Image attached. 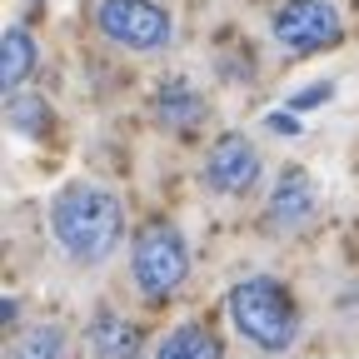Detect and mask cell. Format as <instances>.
<instances>
[{
	"mask_svg": "<svg viewBox=\"0 0 359 359\" xmlns=\"http://www.w3.org/2000/svg\"><path fill=\"white\" fill-rule=\"evenodd\" d=\"M344 35V20L330 0H285L275 11V40L294 55H314V50H330Z\"/></svg>",
	"mask_w": 359,
	"mask_h": 359,
	"instance_id": "277c9868",
	"label": "cell"
},
{
	"mask_svg": "<svg viewBox=\"0 0 359 359\" xmlns=\"http://www.w3.org/2000/svg\"><path fill=\"white\" fill-rule=\"evenodd\" d=\"M320 100H330V85H309L304 95H294V100H290V110H304V105H320Z\"/></svg>",
	"mask_w": 359,
	"mask_h": 359,
	"instance_id": "5bb4252c",
	"label": "cell"
},
{
	"mask_svg": "<svg viewBox=\"0 0 359 359\" xmlns=\"http://www.w3.org/2000/svg\"><path fill=\"white\" fill-rule=\"evenodd\" d=\"M11 359H70V339L55 325H35L11 344Z\"/></svg>",
	"mask_w": 359,
	"mask_h": 359,
	"instance_id": "7c38bea8",
	"label": "cell"
},
{
	"mask_svg": "<svg viewBox=\"0 0 359 359\" xmlns=\"http://www.w3.org/2000/svg\"><path fill=\"white\" fill-rule=\"evenodd\" d=\"M205 180L219 195H245L259 180V150L245 135H219V145L210 150V165H205Z\"/></svg>",
	"mask_w": 359,
	"mask_h": 359,
	"instance_id": "8992f818",
	"label": "cell"
},
{
	"mask_svg": "<svg viewBox=\"0 0 359 359\" xmlns=\"http://www.w3.org/2000/svg\"><path fill=\"white\" fill-rule=\"evenodd\" d=\"M95 20L125 50H160V45H170V15L155 0H100Z\"/></svg>",
	"mask_w": 359,
	"mask_h": 359,
	"instance_id": "5b68a950",
	"label": "cell"
},
{
	"mask_svg": "<svg viewBox=\"0 0 359 359\" xmlns=\"http://www.w3.org/2000/svg\"><path fill=\"white\" fill-rule=\"evenodd\" d=\"M90 349H95V359H140V330L125 314L100 309L90 320Z\"/></svg>",
	"mask_w": 359,
	"mask_h": 359,
	"instance_id": "52a82bcc",
	"label": "cell"
},
{
	"mask_svg": "<svg viewBox=\"0 0 359 359\" xmlns=\"http://www.w3.org/2000/svg\"><path fill=\"white\" fill-rule=\"evenodd\" d=\"M130 264H135V285H140L150 299H160V294L180 290V280H185V269H190V255H185V240H180L175 224L150 219L145 230L135 235Z\"/></svg>",
	"mask_w": 359,
	"mask_h": 359,
	"instance_id": "3957f363",
	"label": "cell"
},
{
	"mask_svg": "<svg viewBox=\"0 0 359 359\" xmlns=\"http://www.w3.org/2000/svg\"><path fill=\"white\" fill-rule=\"evenodd\" d=\"M309 210H314L309 175H304V170H285L280 185H275V195H269V219H275V224H299Z\"/></svg>",
	"mask_w": 359,
	"mask_h": 359,
	"instance_id": "ba28073f",
	"label": "cell"
},
{
	"mask_svg": "<svg viewBox=\"0 0 359 359\" xmlns=\"http://www.w3.org/2000/svg\"><path fill=\"white\" fill-rule=\"evenodd\" d=\"M155 359H219V339L205 325H180L160 339Z\"/></svg>",
	"mask_w": 359,
	"mask_h": 359,
	"instance_id": "8fae6325",
	"label": "cell"
},
{
	"mask_svg": "<svg viewBox=\"0 0 359 359\" xmlns=\"http://www.w3.org/2000/svg\"><path fill=\"white\" fill-rule=\"evenodd\" d=\"M50 230L70 259L100 264L115 255V245L125 235V210L100 185H65L50 205Z\"/></svg>",
	"mask_w": 359,
	"mask_h": 359,
	"instance_id": "6da1fadb",
	"label": "cell"
},
{
	"mask_svg": "<svg viewBox=\"0 0 359 359\" xmlns=\"http://www.w3.org/2000/svg\"><path fill=\"white\" fill-rule=\"evenodd\" d=\"M230 320L264 354H285L294 344V330H299L294 299L285 294V285L264 280V275H250V280H240L230 290Z\"/></svg>",
	"mask_w": 359,
	"mask_h": 359,
	"instance_id": "7a4b0ae2",
	"label": "cell"
},
{
	"mask_svg": "<svg viewBox=\"0 0 359 359\" xmlns=\"http://www.w3.org/2000/svg\"><path fill=\"white\" fill-rule=\"evenodd\" d=\"M11 125L25 130V135H35V130L50 125V105H45L40 95H15L11 100Z\"/></svg>",
	"mask_w": 359,
	"mask_h": 359,
	"instance_id": "4fadbf2b",
	"label": "cell"
},
{
	"mask_svg": "<svg viewBox=\"0 0 359 359\" xmlns=\"http://www.w3.org/2000/svg\"><path fill=\"white\" fill-rule=\"evenodd\" d=\"M35 70V40L30 30L11 25L6 35H0V90H20Z\"/></svg>",
	"mask_w": 359,
	"mask_h": 359,
	"instance_id": "9c48e42d",
	"label": "cell"
},
{
	"mask_svg": "<svg viewBox=\"0 0 359 359\" xmlns=\"http://www.w3.org/2000/svg\"><path fill=\"white\" fill-rule=\"evenodd\" d=\"M155 115H160V125H165V130H190V125H200L205 100L195 95L185 80H170L160 95H155Z\"/></svg>",
	"mask_w": 359,
	"mask_h": 359,
	"instance_id": "30bf717a",
	"label": "cell"
}]
</instances>
